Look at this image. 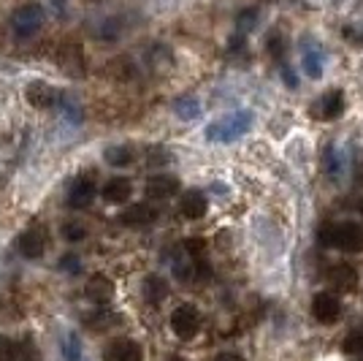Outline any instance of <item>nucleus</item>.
<instances>
[{"instance_id":"nucleus-19","label":"nucleus","mask_w":363,"mask_h":361,"mask_svg":"<svg viewBox=\"0 0 363 361\" xmlns=\"http://www.w3.org/2000/svg\"><path fill=\"white\" fill-rule=\"evenodd\" d=\"M342 347H345V353H350V356H363V329L350 331Z\"/></svg>"},{"instance_id":"nucleus-7","label":"nucleus","mask_w":363,"mask_h":361,"mask_svg":"<svg viewBox=\"0 0 363 361\" xmlns=\"http://www.w3.org/2000/svg\"><path fill=\"white\" fill-rule=\"evenodd\" d=\"M16 247H19V253L25 258H41L46 250V231L44 228H28V231L19 237Z\"/></svg>"},{"instance_id":"nucleus-16","label":"nucleus","mask_w":363,"mask_h":361,"mask_svg":"<svg viewBox=\"0 0 363 361\" xmlns=\"http://www.w3.org/2000/svg\"><path fill=\"white\" fill-rule=\"evenodd\" d=\"M345 112V92L342 90H331L323 95V101H320V114L325 117V120H333V117H339Z\"/></svg>"},{"instance_id":"nucleus-8","label":"nucleus","mask_w":363,"mask_h":361,"mask_svg":"<svg viewBox=\"0 0 363 361\" xmlns=\"http://www.w3.org/2000/svg\"><path fill=\"white\" fill-rule=\"evenodd\" d=\"M95 198V182L92 177H79L74 182V188L68 190V207L71 210H87Z\"/></svg>"},{"instance_id":"nucleus-10","label":"nucleus","mask_w":363,"mask_h":361,"mask_svg":"<svg viewBox=\"0 0 363 361\" xmlns=\"http://www.w3.org/2000/svg\"><path fill=\"white\" fill-rule=\"evenodd\" d=\"M141 345L133 340H114L104 350V361H141Z\"/></svg>"},{"instance_id":"nucleus-11","label":"nucleus","mask_w":363,"mask_h":361,"mask_svg":"<svg viewBox=\"0 0 363 361\" xmlns=\"http://www.w3.org/2000/svg\"><path fill=\"white\" fill-rule=\"evenodd\" d=\"M84 296L95 304H108L111 296H114V283L108 280L106 274H92L84 286Z\"/></svg>"},{"instance_id":"nucleus-12","label":"nucleus","mask_w":363,"mask_h":361,"mask_svg":"<svg viewBox=\"0 0 363 361\" xmlns=\"http://www.w3.org/2000/svg\"><path fill=\"white\" fill-rule=\"evenodd\" d=\"M328 283L333 286V291L347 293V291H352V288L358 286V274H355V269H352L350 264H336V266L328 271Z\"/></svg>"},{"instance_id":"nucleus-4","label":"nucleus","mask_w":363,"mask_h":361,"mask_svg":"<svg viewBox=\"0 0 363 361\" xmlns=\"http://www.w3.org/2000/svg\"><path fill=\"white\" fill-rule=\"evenodd\" d=\"M333 247L345 250V253H363V226L345 220V223H336V239Z\"/></svg>"},{"instance_id":"nucleus-25","label":"nucleus","mask_w":363,"mask_h":361,"mask_svg":"<svg viewBox=\"0 0 363 361\" xmlns=\"http://www.w3.org/2000/svg\"><path fill=\"white\" fill-rule=\"evenodd\" d=\"M269 49H272L274 52V58H277V60H279V58H282V49H285V46H282V38H279V36H272V38H269Z\"/></svg>"},{"instance_id":"nucleus-20","label":"nucleus","mask_w":363,"mask_h":361,"mask_svg":"<svg viewBox=\"0 0 363 361\" xmlns=\"http://www.w3.org/2000/svg\"><path fill=\"white\" fill-rule=\"evenodd\" d=\"M333 239H336V223H331V220L320 223V228H318L320 244H323V247H333Z\"/></svg>"},{"instance_id":"nucleus-6","label":"nucleus","mask_w":363,"mask_h":361,"mask_svg":"<svg viewBox=\"0 0 363 361\" xmlns=\"http://www.w3.org/2000/svg\"><path fill=\"white\" fill-rule=\"evenodd\" d=\"M177 193H179V180L171 177V174H155L147 180V196L155 198V201H166Z\"/></svg>"},{"instance_id":"nucleus-21","label":"nucleus","mask_w":363,"mask_h":361,"mask_svg":"<svg viewBox=\"0 0 363 361\" xmlns=\"http://www.w3.org/2000/svg\"><path fill=\"white\" fill-rule=\"evenodd\" d=\"M62 237L68 242H82L87 237V226H84V223H76V220L74 223H65V226H62Z\"/></svg>"},{"instance_id":"nucleus-22","label":"nucleus","mask_w":363,"mask_h":361,"mask_svg":"<svg viewBox=\"0 0 363 361\" xmlns=\"http://www.w3.org/2000/svg\"><path fill=\"white\" fill-rule=\"evenodd\" d=\"M60 269L65 271V274H79V271H82V261H79L74 253H71V256H62Z\"/></svg>"},{"instance_id":"nucleus-9","label":"nucleus","mask_w":363,"mask_h":361,"mask_svg":"<svg viewBox=\"0 0 363 361\" xmlns=\"http://www.w3.org/2000/svg\"><path fill=\"white\" fill-rule=\"evenodd\" d=\"M209 210V201L206 196L201 193V190H187V193H182L179 198V215L182 217H187V220H201L203 215Z\"/></svg>"},{"instance_id":"nucleus-5","label":"nucleus","mask_w":363,"mask_h":361,"mask_svg":"<svg viewBox=\"0 0 363 361\" xmlns=\"http://www.w3.org/2000/svg\"><path fill=\"white\" fill-rule=\"evenodd\" d=\"M312 313H315V318H318L320 323L331 326L342 316V301H339V296H333L331 291H320V293H315V299H312Z\"/></svg>"},{"instance_id":"nucleus-2","label":"nucleus","mask_w":363,"mask_h":361,"mask_svg":"<svg viewBox=\"0 0 363 361\" xmlns=\"http://www.w3.org/2000/svg\"><path fill=\"white\" fill-rule=\"evenodd\" d=\"M171 331L179 340H193L198 331H201V313H198V307H193V304H179L171 313Z\"/></svg>"},{"instance_id":"nucleus-23","label":"nucleus","mask_w":363,"mask_h":361,"mask_svg":"<svg viewBox=\"0 0 363 361\" xmlns=\"http://www.w3.org/2000/svg\"><path fill=\"white\" fill-rule=\"evenodd\" d=\"M184 250H187V256L201 258L203 256V250H206V244H203V239H187L184 242Z\"/></svg>"},{"instance_id":"nucleus-24","label":"nucleus","mask_w":363,"mask_h":361,"mask_svg":"<svg viewBox=\"0 0 363 361\" xmlns=\"http://www.w3.org/2000/svg\"><path fill=\"white\" fill-rule=\"evenodd\" d=\"M303 68H306V74L320 76V71H323V68H320V58H318V55H306V58H303Z\"/></svg>"},{"instance_id":"nucleus-17","label":"nucleus","mask_w":363,"mask_h":361,"mask_svg":"<svg viewBox=\"0 0 363 361\" xmlns=\"http://www.w3.org/2000/svg\"><path fill=\"white\" fill-rule=\"evenodd\" d=\"M144 296H147L150 304H160V301H166L168 283L160 277V274H150V277L144 280Z\"/></svg>"},{"instance_id":"nucleus-27","label":"nucleus","mask_w":363,"mask_h":361,"mask_svg":"<svg viewBox=\"0 0 363 361\" xmlns=\"http://www.w3.org/2000/svg\"><path fill=\"white\" fill-rule=\"evenodd\" d=\"M214 361H244V359L239 356V353H230V350H225V353H220Z\"/></svg>"},{"instance_id":"nucleus-13","label":"nucleus","mask_w":363,"mask_h":361,"mask_svg":"<svg viewBox=\"0 0 363 361\" xmlns=\"http://www.w3.org/2000/svg\"><path fill=\"white\" fill-rule=\"evenodd\" d=\"M122 226H150L157 220V210H152L150 204H133L120 215Z\"/></svg>"},{"instance_id":"nucleus-18","label":"nucleus","mask_w":363,"mask_h":361,"mask_svg":"<svg viewBox=\"0 0 363 361\" xmlns=\"http://www.w3.org/2000/svg\"><path fill=\"white\" fill-rule=\"evenodd\" d=\"M104 158H106L108 166H130L133 163V150L130 147H125V144H114V147H108L104 152Z\"/></svg>"},{"instance_id":"nucleus-3","label":"nucleus","mask_w":363,"mask_h":361,"mask_svg":"<svg viewBox=\"0 0 363 361\" xmlns=\"http://www.w3.org/2000/svg\"><path fill=\"white\" fill-rule=\"evenodd\" d=\"M250 120H252L250 112H236L233 117H228V120L212 125V128L206 131V136H209L212 141H230V139H239V136L250 128Z\"/></svg>"},{"instance_id":"nucleus-26","label":"nucleus","mask_w":363,"mask_h":361,"mask_svg":"<svg viewBox=\"0 0 363 361\" xmlns=\"http://www.w3.org/2000/svg\"><path fill=\"white\" fill-rule=\"evenodd\" d=\"M65 350H68L71 361H79V345H76V337H68V343H65Z\"/></svg>"},{"instance_id":"nucleus-28","label":"nucleus","mask_w":363,"mask_h":361,"mask_svg":"<svg viewBox=\"0 0 363 361\" xmlns=\"http://www.w3.org/2000/svg\"><path fill=\"white\" fill-rule=\"evenodd\" d=\"M361 215H363V201H361Z\"/></svg>"},{"instance_id":"nucleus-1","label":"nucleus","mask_w":363,"mask_h":361,"mask_svg":"<svg viewBox=\"0 0 363 361\" xmlns=\"http://www.w3.org/2000/svg\"><path fill=\"white\" fill-rule=\"evenodd\" d=\"M41 25H44V9L38 3H28V6L16 9L14 16H11V28H14L19 38L35 36V33L41 31Z\"/></svg>"},{"instance_id":"nucleus-15","label":"nucleus","mask_w":363,"mask_h":361,"mask_svg":"<svg viewBox=\"0 0 363 361\" xmlns=\"http://www.w3.org/2000/svg\"><path fill=\"white\" fill-rule=\"evenodd\" d=\"M28 101H30L35 109H52L57 104V92L52 90L44 82H33L28 85Z\"/></svg>"},{"instance_id":"nucleus-14","label":"nucleus","mask_w":363,"mask_h":361,"mask_svg":"<svg viewBox=\"0 0 363 361\" xmlns=\"http://www.w3.org/2000/svg\"><path fill=\"white\" fill-rule=\"evenodd\" d=\"M104 198H106L108 204H125L128 198H130V193H133V185H130V180L128 177H111V180L104 185Z\"/></svg>"}]
</instances>
